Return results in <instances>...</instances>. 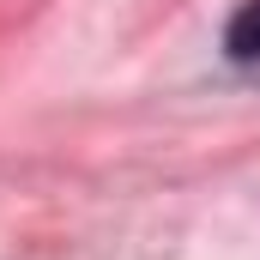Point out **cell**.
I'll use <instances>...</instances> for the list:
<instances>
[{
  "label": "cell",
  "instance_id": "6da1fadb",
  "mask_svg": "<svg viewBox=\"0 0 260 260\" xmlns=\"http://www.w3.org/2000/svg\"><path fill=\"white\" fill-rule=\"evenodd\" d=\"M224 49H230L236 61H260V0H242V6H236V18H230V30H224Z\"/></svg>",
  "mask_w": 260,
  "mask_h": 260
}]
</instances>
